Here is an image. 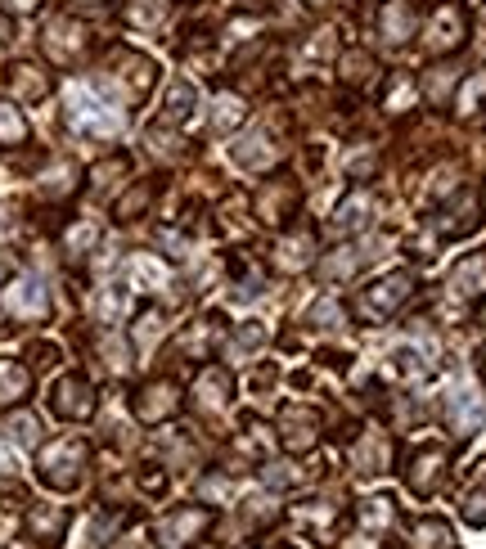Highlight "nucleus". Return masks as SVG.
I'll return each instance as SVG.
<instances>
[{
    "instance_id": "58836bf2",
    "label": "nucleus",
    "mask_w": 486,
    "mask_h": 549,
    "mask_svg": "<svg viewBox=\"0 0 486 549\" xmlns=\"http://www.w3.org/2000/svg\"><path fill=\"white\" fill-rule=\"evenodd\" d=\"M369 198L365 194H356L351 198V203H342L338 207V216H333V225H338V230H360V225H369Z\"/></svg>"
},
{
    "instance_id": "8fccbe9b",
    "label": "nucleus",
    "mask_w": 486,
    "mask_h": 549,
    "mask_svg": "<svg viewBox=\"0 0 486 549\" xmlns=\"http://www.w3.org/2000/svg\"><path fill=\"white\" fill-rule=\"evenodd\" d=\"M5 41H9V18L0 14V45H5Z\"/></svg>"
},
{
    "instance_id": "e433bc0d",
    "label": "nucleus",
    "mask_w": 486,
    "mask_h": 549,
    "mask_svg": "<svg viewBox=\"0 0 486 549\" xmlns=\"http://www.w3.org/2000/svg\"><path fill=\"white\" fill-rule=\"evenodd\" d=\"M216 113H212V131H234L243 122V99L239 95H216Z\"/></svg>"
},
{
    "instance_id": "c756f323",
    "label": "nucleus",
    "mask_w": 486,
    "mask_h": 549,
    "mask_svg": "<svg viewBox=\"0 0 486 549\" xmlns=\"http://www.w3.org/2000/svg\"><path fill=\"white\" fill-rule=\"evenodd\" d=\"M18 144H27V117L23 108L0 99V149H18Z\"/></svg>"
},
{
    "instance_id": "4d7b16f0",
    "label": "nucleus",
    "mask_w": 486,
    "mask_h": 549,
    "mask_svg": "<svg viewBox=\"0 0 486 549\" xmlns=\"http://www.w3.org/2000/svg\"><path fill=\"white\" fill-rule=\"evenodd\" d=\"M482 23H486V5H482Z\"/></svg>"
},
{
    "instance_id": "864d4df0",
    "label": "nucleus",
    "mask_w": 486,
    "mask_h": 549,
    "mask_svg": "<svg viewBox=\"0 0 486 549\" xmlns=\"http://www.w3.org/2000/svg\"><path fill=\"white\" fill-rule=\"evenodd\" d=\"M77 5H104V0H77Z\"/></svg>"
},
{
    "instance_id": "0eeeda50",
    "label": "nucleus",
    "mask_w": 486,
    "mask_h": 549,
    "mask_svg": "<svg viewBox=\"0 0 486 549\" xmlns=\"http://www.w3.org/2000/svg\"><path fill=\"white\" fill-rule=\"evenodd\" d=\"M297 203H302V189H297V180L275 176V180H266V185L257 189V198H252V212H257L261 225H288V216H297Z\"/></svg>"
},
{
    "instance_id": "de8ad7c7",
    "label": "nucleus",
    "mask_w": 486,
    "mask_h": 549,
    "mask_svg": "<svg viewBox=\"0 0 486 549\" xmlns=\"http://www.w3.org/2000/svg\"><path fill=\"white\" fill-rule=\"evenodd\" d=\"M140 486H144V491L158 495L162 486H167V473H158V468H153V473H140Z\"/></svg>"
},
{
    "instance_id": "412c9836",
    "label": "nucleus",
    "mask_w": 486,
    "mask_h": 549,
    "mask_svg": "<svg viewBox=\"0 0 486 549\" xmlns=\"http://www.w3.org/2000/svg\"><path fill=\"white\" fill-rule=\"evenodd\" d=\"M194 392H198V405H203L207 414H216V410H225V401H230V392H234V378L225 374V369L207 365L203 374H198Z\"/></svg>"
},
{
    "instance_id": "6e6552de",
    "label": "nucleus",
    "mask_w": 486,
    "mask_h": 549,
    "mask_svg": "<svg viewBox=\"0 0 486 549\" xmlns=\"http://www.w3.org/2000/svg\"><path fill=\"white\" fill-rule=\"evenodd\" d=\"M131 410H135V419L140 423H167L171 414L180 410V387L171 383V378H149L144 387H135V396H131Z\"/></svg>"
},
{
    "instance_id": "20e7f679",
    "label": "nucleus",
    "mask_w": 486,
    "mask_h": 549,
    "mask_svg": "<svg viewBox=\"0 0 486 549\" xmlns=\"http://www.w3.org/2000/svg\"><path fill=\"white\" fill-rule=\"evenodd\" d=\"M410 297H414V275L410 270H392V275L374 279V284L360 293V315H365V320H387V315H396Z\"/></svg>"
},
{
    "instance_id": "393cba45",
    "label": "nucleus",
    "mask_w": 486,
    "mask_h": 549,
    "mask_svg": "<svg viewBox=\"0 0 486 549\" xmlns=\"http://www.w3.org/2000/svg\"><path fill=\"white\" fill-rule=\"evenodd\" d=\"M275 158H279V144H270L266 131H252L248 140L234 144V162L239 167H270Z\"/></svg>"
},
{
    "instance_id": "f3484780",
    "label": "nucleus",
    "mask_w": 486,
    "mask_h": 549,
    "mask_svg": "<svg viewBox=\"0 0 486 549\" xmlns=\"http://www.w3.org/2000/svg\"><path fill=\"white\" fill-rule=\"evenodd\" d=\"M482 423H486V396L459 392L446 401V428L455 437H473V432H482Z\"/></svg>"
},
{
    "instance_id": "a18cd8bd",
    "label": "nucleus",
    "mask_w": 486,
    "mask_h": 549,
    "mask_svg": "<svg viewBox=\"0 0 486 549\" xmlns=\"http://www.w3.org/2000/svg\"><path fill=\"white\" fill-rule=\"evenodd\" d=\"M464 522L468 527H486V486H473V491L464 495Z\"/></svg>"
},
{
    "instance_id": "9d476101",
    "label": "nucleus",
    "mask_w": 486,
    "mask_h": 549,
    "mask_svg": "<svg viewBox=\"0 0 486 549\" xmlns=\"http://www.w3.org/2000/svg\"><path fill=\"white\" fill-rule=\"evenodd\" d=\"M315 437H320V414H315L311 405H284V410H279V446H284L288 455L311 450Z\"/></svg>"
},
{
    "instance_id": "dca6fc26",
    "label": "nucleus",
    "mask_w": 486,
    "mask_h": 549,
    "mask_svg": "<svg viewBox=\"0 0 486 549\" xmlns=\"http://www.w3.org/2000/svg\"><path fill=\"white\" fill-rule=\"evenodd\" d=\"M378 32H383L387 45H405L419 32V9H414L410 0H383V9H378Z\"/></svg>"
},
{
    "instance_id": "f704fd0d",
    "label": "nucleus",
    "mask_w": 486,
    "mask_h": 549,
    "mask_svg": "<svg viewBox=\"0 0 486 549\" xmlns=\"http://www.w3.org/2000/svg\"><path fill=\"white\" fill-rule=\"evenodd\" d=\"M5 432H9V441H14V446H27L32 450L36 441H41V419H36V414H9V423H5Z\"/></svg>"
},
{
    "instance_id": "3c124183",
    "label": "nucleus",
    "mask_w": 486,
    "mask_h": 549,
    "mask_svg": "<svg viewBox=\"0 0 486 549\" xmlns=\"http://www.w3.org/2000/svg\"><path fill=\"white\" fill-rule=\"evenodd\" d=\"M9 284V266H5V261H0V288H5Z\"/></svg>"
},
{
    "instance_id": "2eb2a0df",
    "label": "nucleus",
    "mask_w": 486,
    "mask_h": 549,
    "mask_svg": "<svg viewBox=\"0 0 486 549\" xmlns=\"http://www.w3.org/2000/svg\"><path fill=\"white\" fill-rule=\"evenodd\" d=\"M5 311L14 315V320H45V311H50V293H45L41 279L27 275L5 293Z\"/></svg>"
},
{
    "instance_id": "f03ea898",
    "label": "nucleus",
    "mask_w": 486,
    "mask_h": 549,
    "mask_svg": "<svg viewBox=\"0 0 486 549\" xmlns=\"http://www.w3.org/2000/svg\"><path fill=\"white\" fill-rule=\"evenodd\" d=\"M63 117H68V126L77 135H99V140L122 126L117 108L104 104V99H95L86 86H68V108H63Z\"/></svg>"
},
{
    "instance_id": "f257e3e1",
    "label": "nucleus",
    "mask_w": 486,
    "mask_h": 549,
    "mask_svg": "<svg viewBox=\"0 0 486 549\" xmlns=\"http://www.w3.org/2000/svg\"><path fill=\"white\" fill-rule=\"evenodd\" d=\"M90 464V446L81 437H59L50 446H41L36 455V477H41L50 491H77L81 477Z\"/></svg>"
},
{
    "instance_id": "4468645a",
    "label": "nucleus",
    "mask_w": 486,
    "mask_h": 549,
    "mask_svg": "<svg viewBox=\"0 0 486 549\" xmlns=\"http://www.w3.org/2000/svg\"><path fill=\"white\" fill-rule=\"evenodd\" d=\"M464 36H468L464 9H459V5H437V9H432V18H428V50L432 54L459 50V45H464Z\"/></svg>"
},
{
    "instance_id": "c85d7f7f",
    "label": "nucleus",
    "mask_w": 486,
    "mask_h": 549,
    "mask_svg": "<svg viewBox=\"0 0 486 549\" xmlns=\"http://www.w3.org/2000/svg\"><path fill=\"white\" fill-rule=\"evenodd\" d=\"M297 518L306 522V527H320V536H324V545H329L333 540V531L342 527V513L333 509L329 500H315V504H302V509H297Z\"/></svg>"
},
{
    "instance_id": "bb28decb",
    "label": "nucleus",
    "mask_w": 486,
    "mask_h": 549,
    "mask_svg": "<svg viewBox=\"0 0 486 549\" xmlns=\"http://www.w3.org/2000/svg\"><path fill=\"white\" fill-rule=\"evenodd\" d=\"M216 324H221V320H203V324H194V329L180 333V338H176L180 356H189V360H207V356H212V347H216Z\"/></svg>"
},
{
    "instance_id": "c9c22d12",
    "label": "nucleus",
    "mask_w": 486,
    "mask_h": 549,
    "mask_svg": "<svg viewBox=\"0 0 486 549\" xmlns=\"http://www.w3.org/2000/svg\"><path fill=\"white\" fill-rule=\"evenodd\" d=\"M126 171H131L126 153H113V158L95 162V171H90V189H95V194H104V189H113V180H117V176H126Z\"/></svg>"
},
{
    "instance_id": "4be33fe9",
    "label": "nucleus",
    "mask_w": 486,
    "mask_h": 549,
    "mask_svg": "<svg viewBox=\"0 0 486 549\" xmlns=\"http://www.w3.org/2000/svg\"><path fill=\"white\" fill-rule=\"evenodd\" d=\"M450 293H459V297L486 293V252H468V257L450 270Z\"/></svg>"
},
{
    "instance_id": "37998d69",
    "label": "nucleus",
    "mask_w": 486,
    "mask_h": 549,
    "mask_svg": "<svg viewBox=\"0 0 486 549\" xmlns=\"http://www.w3.org/2000/svg\"><path fill=\"white\" fill-rule=\"evenodd\" d=\"M342 77H347L351 86H365V81L374 77V59H369L365 50H351V54H342Z\"/></svg>"
},
{
    "instance_id": "5fc2aeb1",
    "label": "nucleus",
    "mask_w": 486,
    "mask_h": 549,
    "mask_svg": "<svg viewBox=\"0 0 486 549\" xmlns=\"http://www.w3.org/2000/svg\"><path fill=\"white\" fill-rule=\"evenodd\" d=\"M306 5H329V0H306Z\"/></svg>"
},
{
    "instance_id": "6e6d98bb",
    "label": "nucleus",
    "mask_w": 486,
    "mask_h": 549,
    "mask_svg": "<svg viewBox=\"0 0 486 549\" xmlns=\"http://www.w3.org/2000/svg\"><path fill=\"white\" fill-rule=\"evenodd\" d=\"M482 378H486V351H482Z\"/></svg>"
},
{
    "instance_id": "9b49d317",
    "label": "nucleus",
    "mask_w": 486,
    "mask_h": 549,
    "mask_svg": "<svg viewBox=\"0 0 486 549\" xmlns=\"http://www.w3.org/2000/svg\"><path fill=\"white\" fill-rule=\"evenodd\" d=\"M477 225H482V198H477L473 189H455V198H450L437 216L441 239H468Z\"/></svg>"
},
{
    "instance_id": "4c0bfd02",
    "label": "nucleus",
    "mask_w": 486,
    "mask_h": 549,
    "mask_svg": "<svg viewBox=\"0 0 486 549\" xmlns=\"http://www.w3.org/2000/svg\"><path fill=\"white\" fill-rule=\"evenodd\" d=\"M99 243V230L90 221H72L68 230H63V248L72 252V257H81V252H90Z\"/></svg>"
},
{
    "instance_id": "79ce46f5",
    "label": "nucleus",
    "mask_w": 486,
    "mask_h": 549,
    "mask_svg": "<svg viewBox=\"0 0 486 549\" xmlns=\"http://www.w3.org/2000/svg\"><path fill=\"white\" fill-rule=\"evenodd\" d=\"M356 518H360V527L365 531H378V527H387V522L396 518V509H392V500H365Z\"/></svg>"
},
{
    "instance_id": "7ed1b4c3",
    "label": "nucleus",
    "mask_w": 486,
    "mask_h": 549,
    "mask_svg": "<svg viewBox=\"0 0 486 549\" xmlns=\"http://www.w3.org/2000/svg\"><path fill=\"white\" fill-rule=\"evenodd\" d=\"M207 527H212V509H203V504H180L167 518L153 522V540H158L162 549H189L194 540H203Z\"/></svg>"
},
{
    "instance_id": "1a4fd4ad",
    "label": "nucleus",
    "mask_w": 486,
    "mask_h": 549,
    "mask_svg": "<svg viewBox=\"0 0 486 549\" xmlns=\"http://www.w3.org/2000/svg\"><path fill=\"white\" fill-rule=\"evenodd\" d=\"M95 387H90V378H81V374H63L59 383L50 387V410L59 414V419H68V423H81V419H90L95 414Z\"/></svg>"
},
{
    "instance_id": "473e14b6",
    "label": "nucleus",
    "mask_w": 486,
    "mask_h": 549,
    "mask_svg": "<svg viewBox=\"0 0 486 549\" xmlns=\"http://www.w3.org/2000/svg\"><path fill=\"white\" fill-rule=\"evenodd\" d=\"M194 113V86H185V81H176V86L167 90V108H162V122H185V117Z\"/></svg>"
},
{
    "instance_id": "cd10ccee",
    "label": "nucleus",
    "mask_w": 486,
    "mask_h": 549,
    "mask_svg": "<svg viewBox=\"0 0 486 549\" xmlns=\"http://www.w3.org/2000/svg\"><path fill=\"white\" fill-rule=\"evenodd\" d=\"M455 90H459V68H455V63H437V68L423 77V95H428L437 108L450 104V99H455Z\"/></svg>"
},
{
    "instance_id": "603ef678",
    "label": "nucleus",
    "mask_w": 486,
    "mask_h": 549,
    "mask_svg": "<svg viewBox=\"0 0 486 549\" xmlns=\"http://www.w3.org/2000/svg\"><path fill=\"white\" fill-rule=\"evenodd\" d=\"M477 324H482V329H486V302H482V311H477Z\"/></svg>"
},
{
    "instance_id": "7c9ffc66",
    "label": "nucleus",
    "mask_w": 486,
    "mask_h": 549,
    "mask_svg": "<svg viewBox=\"0 0 486 549\" xmlns=\"http://www.w3.org/2000/svg\"><path fill=\"white\" fill-rule=\"evenodd\" d=\"M360 261H365V252L360 248H333V257L320 261V275L324 279H347L360 270Z\"/></svg>"
},
{
    "instance_id": "423d86ee",
    "label": "nucleus",
    "mask_w": 486,
    "mask_h": 549,
    "mask_svg": "<svg viewBox=\"0 0 486 549\" xmlns=\"http://www.w3.org/2000/svg\"><path fill=\"white\" fill-rule=\"evenodd\" d=\"M113 68H117V81H104V86L117 90V99H131V104H140V99L153 90V81H158L153 59H144V54H135V50H117Z\"/></svg>"
},
{
    "instance_id": "b1692460",
    "label": "nucleus",
    "mask_w": 486,
    "mask_h": 549,
    "mask_svg": "<svg viewBox=\"0 0 486 549\" xmlns=\"http://www.w3.org/2000/svg\"><path fill=\"white\" fill-rule=\"evenodd\" d=\"M77 185H81V167L72 158L54 162V167L41 176V194L45 198H72V194H77Z\"/></svg>"
},
{
    "instance_id": "ddd939ff",
    "label": "nucleus",
    "mask_w": 486,
    "mask_h": 549,
    "mask_svg": "<svg viewBox=\"0 0 486 549\" xmlns=\"http://www.w3.org/2000/svg\"><path fill=\"white\" fill-rule=\"evenodd\" d=\"M347 459L360 477L387 473V464H392V437H387V432H374V428L360 432V437L347 446Z\"/></svg>"
},
{
    "instance_id": "5701e85b",
    "label": "nucleus",
    "mask_w": 486,
    "mask_h": 549,
    "mask_svg": "<svg viewBox=\"0 0 486 549\" xmlns=\"http://www.w3.org/2000/svg\"><path fill=\"white\" fill-rule=\"evenodd\" d=\"M315 257V234L311 230H293L284 243L275 248V266L279 270H306Z\"/></svg>"
},
{
    "instance_id": "c03bdc74",
    "label": "nucleus",
    "mask_w": 486,
    "mask_h": 549,
    "mask_svg": "<svg viewBox=\"0 0 486 549\" xmlns=\"http://www.w3.org/2000/svg\"><path fill=\"white\" fill-rule=\"evenodd\" d=\"M158 333H162V315L149 306V311H140V320H135L131 338H135V347H140V351H149V342H158Z\"/></svg>"
},
{
    "instance_id": "a878e982",
    "label": "nucleus",
    "mask_w": 486,
    "mask_h": 549,
    "mask_svg": "<svg viewBox=\"0 0 486 549\" xmlns=\"http://www.w3.org/2000/svg\"><path fill=\"white\" fill-rule=\"evenodd\" d=\"M153 194H158V185H153V180H135V185H131V189H126V194H122V198H117L113 216H117V221H140V216H144V212H149Z\"/></svg>"
},
{
    "instance_id": "09e8293b",
    "label": "nucleus",
    "mask_w": 486,
    "mask_h": 549,
    "mask_svg": "<svg viewBox=\"0 0 486 549\" xmlns=\"http://www.w3.org/2000/svg\"><path fill=\"white\" fill-rule=\"evenodd\" d=\"M9 5H14L18 14H32V9H41V0H9Z\"/></svg>"
},
{
    "instance_id": "ea45409f",
    "label": "nucleus",
    "mask_w": 486,
    "mask_h": 549,
    "mask_svg": "<svg viewBox=\"0 0 486 549\" xmlns=\"http://www.w3.org/2000/svg\"><path fill=\"white\" fill-rule=\"evenodd\" d=\"M414 95H419V81H414L410 72H396L392 86H387V99H383V104L392 108V113H405V104H410Z\"/></svg>"
},
{
    "instance_id": "f8f14e48",
    "label": "nucleus",
    "mask_w": 486,
    "mask_h": 549,
    "mask_svg": "<svg viewBox=\"0 0 486 549\" xmlns=\"http://www.w3.org/2000/svg\"><path fill=\"white\" fill-rule=\"evenodd\" d=\"M446 464H450V450L446 446H419L410 459H405V482H410L414 495H432L446 477Z\"/></svg>"
},
{
    "instance_id": "49530a36",
    "label": "nucleus",
    "mask_w": 486,
    "mask_h": 549,
    "mask_svg": "<svg viewBox=\"0 0 486 549\" xmlns=\"http://www.w3.org/2000/svg\"><path fill=\"white\" fill-rule=\"evenodd\" d=\"M23 504H27V495H23V486H18V482L0 486V509H23Z\"/></svg>"
},
{
    "instance_id": "6ab92c4d",
    "label": "nucleus",
    "mask_w": 486,
    "mask_h": 549,
    "mask_svg": "<svg viewBox=\"0 0 486 549\" xmlns=\"http://www.w3.org/2000/svg\"><path fill=\"white\" fill-rule=\"evenodd\" d=\"M9 95L23 99V104H41V99L50 95L45 68H36V63H14V68H9Z\"/></svg>"
},
{
    "instance_id": "39448f33",
    "label": "nucleus",
    "mask_w": 486,
    "mask_h": 549,
    "mask_svg": "<svg viewBox=\"0 0 486 549\" xmlns=\"http://www.w3.org/2000/svg\"><path fill=\"white\" fill-rule=\"evenodd\" d=\"M86 45H90V32L68 14L50 18L45 32H41V50L50 54V63H59V68H72V63L86 54Z\"/></svg>"
},
{
    "instance_id": "a211bd4d",
    "label": "nucleus",
    "mask_w": 486,
    "mask_h": 549,
    "mask_svg": "<svg viewBox=\"0 0 486 549\" xmlns=\"http://www.w3.org/2000/svg\"><path fill=\"white\" fill-rule=\"evenodd\" d=\"M23 527L36 545H59L63 531H68V509H63V504H32Z\"/></svg>"
},
{
    "instance_id": "aec40b11",
    "label": "nucleus",
    "mask_w": 486,
    "mask_h": 549,
    "mask_svg": "<svg viewBox=\"0 0 486 549\" xmlns=\"http://www.w3.org/2000/svg\"><path fill=\"white\" fill-rule=\"evenodd\" d=\"M27 392H32V369H27L23 360L0 356V410H9V405H23Z\"/></svg>"
},
{
    "instance_id": "2f4dec72",
    "label": "nucleus",
    "mask_w": 486,
    "mask_h": 549,
    "mask_svg": "<svg viewBox=\"0 0 486 549\" xmlns=\"http://www.w3.org/2000/svg\"><path fill=\"white\" fill-rule=\"evenodd\" d=\"M414 549H450V522L419 518L414 522Z\"/></svg>"
},
{
    "instance_id": "a19ab883",
    "label": "nucleus",
    "mask_w": 486,
    "mask_h": 549,
    "mask_svg": "<svg viewBox=\"0 0 486 549\" xmlns=\"http://www.w3.org/2000/svg\"><path fill=\"white\" fill-rule=\"evenodd\" d=\"M306 320H311L315 329H342V324H347V311H342V302L324 297V302H315L311 311H306Z\"/></svg>"
},
{
    "instance_id": "72a5a7b5",
    "label": "nucleus",
    "mask_w": 486,
    "mask_h": 549,
    "mask_svg": "<svg viewBox=\"0 0 486 549\" xmlns=\"http://www.w3.org/2000/svg\"><path fill=\"white\" fill-rule=\"evenodd\" d=\"M122 315H126V293L117 284H108L104 293H99V302H95V320L113 329V324H122Z\"/></svg>"
}]
</instances>
